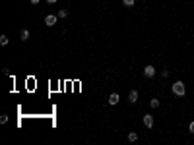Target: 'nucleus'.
Segmentation results:
<instances>
[{
  "instance_id": "1",
  "label": "nucleus",
  "mask_w": 194,
  "mask_h": 145,
  "mask_svg": "<svg viewBox=\"0 0 194 145\" xmlns=\"http://www.w3.org/2000/svg\"><path fill=\"white\" fill-rule=\"evenodd\" d=\"M173 93L179 95V97H184V93H186L184 83H182V81H175V83H173Z\"/></svg>"
},
{
  "instance_id": "2",
  "label": "nucleus",
  "mask_w": 194,
  "mask_h": 145,
  "mask_svg": "<svg viewBox=\"0 0 194 145\" xmlns=\"http://www.w3.org/2000/svg\"><path fill=\"white\" fill-rule=\"evenodd\" d=\"M56 21H58V16H54V14H49V16L45 18V25L52 27L54 23H56Z\"/></svg>"
},
{
  "instance_id": "3",
  "label": "nucleus",
  "mask_w": 194,
  "mask_h": 145,
  "mask_svg": "<svg viewBox=\"0 0 194 145\" xmlns=\"http://www.w3.org/2000/svg\"><path fill=\"white\" fill-rule=\"evenodd\" d=\"M144 76H146V77H153V76H155V68L151 66V64L144 68Z\"/></svg>"
},
{
  "instance_id": "4",
  "label": "nucleus",
  "mask_w": 194,
  "mask_h": 145,
  "mask_svg": "<svg viewBox=\"0 0 194 145\" xmlns=\"http://www.w3.org/2000/svg\"><path fill=\"white\" fill-rule=\"evenodd\" d=\"M144 126L146 128L153 126V116H151V114H146V116H144Z\"/></svg>"
},
{
  "instance_id": "5",
  "label": "nucleus",
  "mask_w": 194,
  "mask_h": 145,
  "mask_svg": "<svg viewBox=\"0 0 194 145\" xmlns=\"http://www.w3.org/2000/svg\"><path fill=\"white\" fill-rule=\"evenodd\" d=\"M118 99H120V97H118V93H111L109 95V105H116V103H118Z\"/></svg>"
},
{
  "instance_id": "6",
  "label": "nucleus",
  "mask_w": 194,
  "mask_h": 145,
  "mask_svg": "<svg viewBox=\"0 0 194 145\" xmlns=\"http://www.w3.org/2000/svg\"><path fill=\"white\" fill-rule=\"evenodd\" d=\"M128 101L130 103H138V91H130L128 93Z\"/></svg>"
},
{
  "instance_id": "7",
  "label": "nucleus",
  "mask_w": 194,
  "mask_h": 145,
  "mask_svg": "<svg viewBox=\"0 0 194 145\" xmlns=\"http://www.w3.org/2000/svg\"><path fill=\"white\" fill-rule=\"evenodd\" d=\"M29 37H31V35H29V31H27V29H21V33H19V39H21V41H27Z\"/></svg>"
},
{
  "instance_id": "8",
  "label": "nucleus",
  "mask_w": 194,
  "mask_h": 145,
  "mask_svg": "<svg viewBox=\"0 0 194 145\" xmlns=\"http://www.w3.org/2000/svg\"><path fill=\"white\" fill-rule=\"evenodd\" d=\"M149 107L151 108H159V99H151V101H149Z\"/></svg>"
},
{
  "instance_id": "9",
  "label": "nucleus",
  "mask_w": 194,
  "mask_h": 145,
  "mask_svg": "<svg viewBox=\"0 0 194 145\" xmlns=\"http://www.w3.org/2000/svg\"><path fill=\"white\" fill-rule=\"evenodd\" d=\"M136 139H138V133H136V132H130L128 133V141H136Z\"/></svg>"
},
{
  "instance_id": "10",
  "label": "nucleus",
  "mask_w": 194,
  "mask_h": 145,
  "mask_svg": "<svg viewBox=\"0 0 194 145\" xmlns=\"http://www.w3.org/2000/svg\"><path fill=\"white\" fill-rule=\"evenodd\" d=\"M8 41H10V39H8L6 35H2V37H0V44H2V47H6V44H8Z\"/></svg>"
},
{
  "instance_id": "11",
  "label": "nucleus",
  "mask_w": 194,
  "mask_h": 145,
  "mask_svg": "<svg viewBox=\"0 0 194 145\" xmlns=\"http://www.w3.org/2000/svg\"><path fill=\"white\" fill-rule=\"evenodd\" d=\"M66 16H68V10H60V12H58V18H62V19H64Z\"/></svg>"
},
{
  "instance_id": "12",
  "label": "nucleus",
  "mask_w": 194,
  "mask_h": 145,
  "mask_svg": "<svg viewBox=\"0 0 194 145\" xmlns=\"http://www.w3.org/2000/svg\"><path fill=\"white\" fill-rule=\"evenodd\" d=\"M122 4H124V6H134V0H122Z\"/></svg>"
},
{
  "instance_id": "13",
  "label": "nucleus",
  "mask_w": 194,
  "mask_h": 145,
  "mask_svg": "<svg viewBox=\"0 0 194 145\" xmlns=\"http://www.w3.org/2000/svg\"><path fill=\"white\" fill-rule=\"evenodd\" d=\"M6 122H8V116L6 114H2V116H0V124H6Z\"/></svg>"
},
{
  "instance_id": "14",
  "label": "nucleus",
  "mask_w": 194,
  "mask_h": 145,
  "mask_svg": "<svg viewBox=\"0 0 194 145\" xmlns=\"http://www.w3.org/2000/svg\"><path fill=\"white\" fill-rule=\"evenodd\" d=\"M161 76H163V77H169V76H171V72H169V70L165 68V70H163V72H161Z\"/></svg>"
},
{
  "instance_id": "15",
  "label": "nucleus",
  "mask_w": 194,
  "mask_h": 145,
  "mask_svg": "<svg viewBox=\"0 0 194 145\" xmlns=\"http://www.w3.org/2000/svg\"><path fill=\"white\" fill-rule=\"evenodd\" d=\"M188 130H190V133H194V122L190 124V126H188Z\"/></svg>"
},
{
  "instance_id": "16",
  "label": "nucleus",
  "mask_w": 194,
  "mask_h": 145,
  "mask_svg": "<svg viewBox=\"0 0 194 145\" xmlns=\"http://www.w3.org/2000/svg\"><path fill=\"white\" fill-rule=\"evenodd\" d=\"M47 2H49V4H54V2H56V0H47Z\"/></svg>"
},
{
  "instance_id": "17",
  "label": "nucleus",
  "mask_w": 194,
  "mask_h": 145,
  "mask_svg": "<svg viewBox=\"0 0 194 145\" xmlns=\"http://www.w3.org/2000/svg\"><path fill=\"white\" fill-rule=\"evenodd\" d=\"M29 2H31V4H37V2H39V0H29Z\"/></svg>"
}]
</instances>
